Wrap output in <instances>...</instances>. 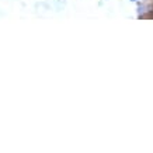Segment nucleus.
I'll list each match as a JSON object with an SVG mask.
<instances>
[{
	"label": "nucleus",
	"instance_id": "nucleus-1",
	"mask_svg": "<svg viewBox=\"0 0 153 153\" xmlns=\"http://www.w3.org/2000/svg\"><path fill=\"white\" fill-rule=\"evenodd\" d=\"M131 1H134V3H139L140 0H131Z\"/></svg>",
	"mask_w": 153,
	"mask_h": 153
}]
</instances>
